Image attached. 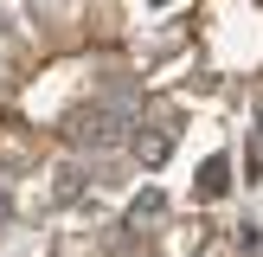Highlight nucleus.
<instances>
[{
    "label": "nucleus",
    "mask_w": 263,
    "mask_h": 257,
    "mask_svg": "<svg viewBox=\"0 0 263 257\" xmlns=\"http://www.w3.org/2000/svg\"><path fill=\"white\" fill-rule=\"evenodd\" d=\"M116 135H122V116H116V109H84V116H77V128H71L77 148H109Z\"/></svg>",
    "instance_id": "nucleus-1"
},
{
    "label": "nucleus",
    "mask_w": 263,
    "mask_h": 257,
    "mask_svg": "<svg viewBox=\"0 0 263 257\" xmlns=\"http://www.w3.org/2000/svg\"><path fill=\"white\" fill-rule=\"evenodd\" d=\"M7 212H13V199H7V193H0V218H7Z\"/></svg>",
    "instance_id": "nucleus-4"
},
{
    "label": "nucleus",
    "mask_w": 263,
    "mask_h": 257,
    "mask_svg": "<svg viewBox=\"0 0 263 257\" xmlns=\"http://www.w3.org/2000/svg\"><path fill=\"white\" fill-rule=\"evenodd\" d=\"M251 174H263V109H257V154H251Z\"/></svg>",
    "instance_id": "nucleus-3"
},
{
    "label": "nucleus",
    "mask_w": 263,
    "mask_h": 257,
    "mask_svg": "<svg viewBox=\"0 0 263 257\" xmlns=\"http://www.w3.org/2000/svg\"><path fill=\"white\" fill-rule=\"evenodd\" d=\"M225 174H231V167H225V154H212V161H205V174H199V199H218V193L231 187Z\"/></svg>",
    "instance_id": "nucleus-2"
}]
</instances>
